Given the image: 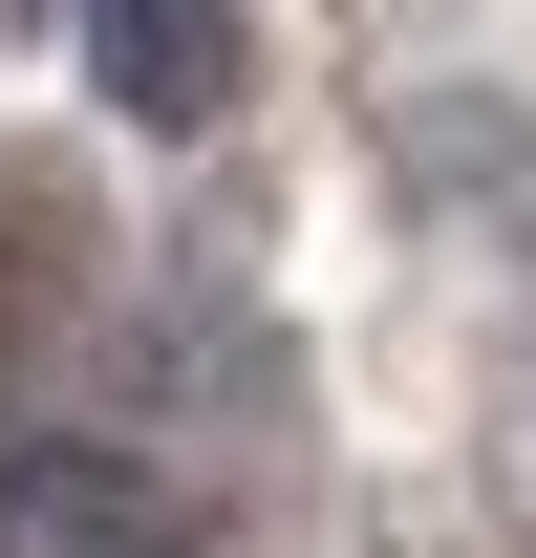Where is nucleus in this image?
Segmentation results:
<instances>
[{"label": "nucleus", "instance_id": "nucleus-3", "mask_svg": "<svg viewBox=\"0 0 536 558\" xmlns=\"http://www.w3.org/2000/svg\"><path fill=\"white\" fill-rule=\"evenodd\" d=\"M22 258H44V194H22V172H0V301H22Z\"/></svg>", "mask_w": 536, "mask_h": 558}, {"label": "nucleus", "instance_id": "nucleus-1", "mask_svg": "<svg viewBox=\"0 0 536 558\" xmlns=\"http://www.w3.org/2000/svg\"><path fill=\"white\" fill-rule=\"evenodd\" d=\"M65 44H86V86H108V130L194 150V130H236V86H258V0H65Z\"/></svg>", "mask_w": 536, "mask_h": 558}, {"label": "nucleus", "instance_id": "nucleus-2", "mask_svg": "<svg viewBox=\"0 0 536 558\" xmlns=\"http://www.w3.org/2000/svg\"><path fill=\"white\" fill-rule=\"evenodd\" d=\"M0 558H215L194 494L108 429H0Z\"/></svg>", "mask_w": 536, "mask_h": 558}, {"label": "nucleus", "instance_id": "nucleus-4", "mask_svg": "<svg viewBox=\"0 0 536 558\" xmlns=\"http://www.w3.org/2000/svg\"><path fill=\"white\" fill-rule=\"evenodd\" d=\"M0 22H65V0H0Z\"/></svg>", "mask_w": 536, "mask_h": 558}]
</instances>
